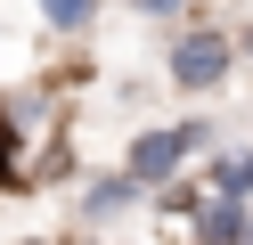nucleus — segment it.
Here are the masks:
<instances>
[{"mask_svg": "<svg viewBox=\"0 0 253 245\" xmlns=\"http://www.w3.org/2000/svg\"><path fill=\"white\" fill-rule=\"evenodd\" d=\"M220 65H229V49H220V41H212V33H196V41H188V49H180V57H171V74H180V82H188V90H196V82H212V74H220Z\"/></svg>", "mask_w": 253, "mask_h": 245, "instance_id": "f257e3e1", "label": "nucleus"}, {"mask_svg": "<svg viewBox=\"0 0 253 245\" xmlns=\"http://www.w3.org/2000/svg\"><path fill=\"white\" fill-rule=\"evenodd\" d=\"M171 155H180V139H147V147H139V155H131V163H139V172H164V163H171Z\"/></svg>", "mask_w": 253, "mask_h": 245, "instance_id": "f03ea898", "label": "nucleus"}, {"mask_svg": "<svg viewBox=\"0 0 253 245\" xmlns=\"http://www.w3.org/2000/svg\"><path fill=\"white\" fill-rule=\"evenodd\" d=\"M49 8H57V16H82V0H49Z\"/></svg>", "mask_w": 253, "mask_h": 245, "instance_id": "7ed1b4c3", "label": "nucleus"}, {"mask_svg": "<svg viewBox=\"0 0 253 245\" xmlns=\"http://www.w3.org/2000/svg\"><path fill=\"white\" fill-rule=\"evenodd\" d=\"M139 8H171V0H139Z\"/></svg>", "mask_w": 253, "mask_h": 245, "instance_id": "20e7f679", "label": "nucleus"}]
</instances>
